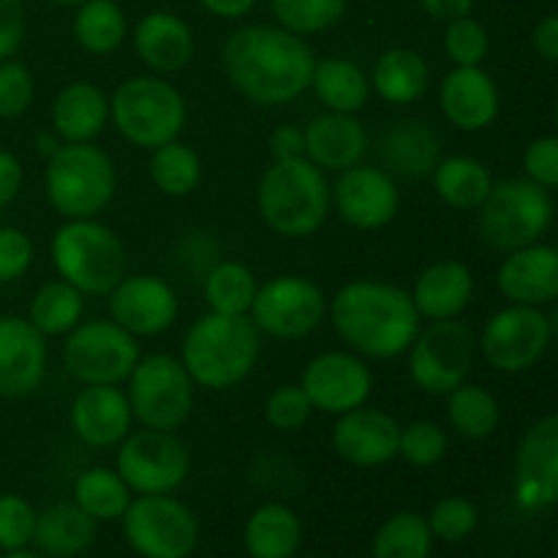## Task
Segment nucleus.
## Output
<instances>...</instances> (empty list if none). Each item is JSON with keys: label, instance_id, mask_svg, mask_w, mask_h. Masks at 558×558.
Wrapping results in <instances>:
<instances>
[{"label": "nucleus", "instance_id": "obj_34", "mask_svg": "<svg viewBox=\"0 0 558 558\" xmlns=\"http://www.w3.org/2000/svg\"><path fill=\"white\" fill-rule=\"evenodd\" d=\"M430 174H434V189L439 199L456 210H480V205L488 199L490 189H494L488 167L469 156L445 158L436 163Z\"/></svg>", "mask_w": 558, "mask_h": 558}, {"label": "nucleus", "instance_id": "obj_4", "mask_svg": "<svg viewBox=\"0 0 558 558\" xmlns=\"http://www.w3.org/2000/svg\"><path fill=\"white\" fill-rule=\"evenodd\" d=\"M256 207L262 221L281 238H311L330 216V183L305 156L272 161L256 189Z\"/></svg>", "mask_w": 558, "mask_h": 558}, {"label": "nucleus", "instance_id": "obj_14", "mask_svg": "<svg viewBox=\"0 0 558 558\" xmlns=\"http://www.w3.org/2000/svg\"><path fill=\"white\" fill-rule=\"evenodd\" d=\"M248 316L259 332L294 341L311 336L325 322L327 298L311 278L276 276L259 283Z\"/></svg>", "mask_w": 558, "mask_h": 558}, {"label": "nucleus", "instance_id": "obj_23", "mask_svg": "<svg viewBox=\"0 0 558 558\" xmlns=\"http://www.w3.org/2000/svg\"><path fill=\"white\" fill-rule=\"evenodd\" d=\"M439 107L461 131H483L499 114V87L480 65H456L441 80Z\"/></svg>", "mask_w": 558, "mask_h": 558}, {"label": "nucleus", "instance_id": "obj_8", "mask_svg": "<svg viewBox=\"0 0 558 558\" xmlns=\"http://www.w3.org/2000/svg\"><path fill=\"white\" fill-rule=\"evenodd\" d=\"M554 218V205L543 185L532 180L494 183L488 199L480 205V234L496 251L526 248L545 234Z\"/></svg>", "mask_w": 558, "mask_h": 558}, {"label": "nucleus", "instance_id": "obj_35", "mask_svg": "<svg viewBox=\"0 0 558 558\" xmlns=\"http://www.w3.org/2000/svg\"><path fill=\"white\" fill-rule=\"evenodd\" d=\"M85 294L76 287H71L69 281L58 278V281H49L33 294L31 300V325L36 327L41 336H69L76 325L82 322L85 314Z\"/></svg>", "mask_w": 558, "mask_h": 558}, {"label": "nucleus", "instance_id": "obj_20", "mask_svg": "<svg viewBox=\"0 0 558 558\" xmlns=\"http://www.w3.org/2000/svg\"><path fill=\"white\" fill-rule=\"evenodd\" d=\"M47 374V336L22 316H0V398H25Z\"/></svg>", "mask_w": 558, "mask_h": 558}, {"label": "nucleus", "instance_id": "obj_37", "mask_svg": "<svg viewBox=\"0 0 558 558\" xmlns=\"http://www.w3.org/2000/svg\"><path fill=\"white\" fill-rule=\"evenodd\" d=\"M74 505H80L93 521H120L131 505V488L118 469L93 466L76 477Z\"/></svg>", "mask_w": 558, "mask_h": 558}, {"label": "nucleus", "instance_id": "obj_39", "mask_svg": "<svg viewBox=\"0 0 558 558\" xmlns=\"http://www.w3.org/2000/svg\"><path fill=\"white\" fill-rule=\"evenodd\" d=\"M447 398H450V403H447V420H450L452 430L458 436H463V439H488L499 428V401L485 387L463 381Z\"/></svg>", "mask_w": 558, "mask_h": 558}, {"label": "nucleus", "instance_id": "obj_5", "mask_svg": "<svg viewBox=\"0 0 558 558\" xmlns=\"http://www.w3.org/2000/svg\"><path fill=\"white\" fill-rule=\"evenodd\" d=\"M49 254L58 276L82 294L101 298L129 276V254L123 240L96 218L65 221L54 232Z\"/></svg>", "mask_w": 558, "mask_h": 558}, {"label": "nucleus", "instance_id": "obj_2", "mask_svg": "<svg viewBox=\"0 0 558 558\" xmlns=\"http://www.w3.org/2000/svg\"><path fill=\"white\" fill-rule=\"evenodd\" d=\"M332 327L343 343L371 360H392L409 352L420 332L412 294L396 283L349 281L327 303Z\"/></svg>", "mask_w": 558, "mask_h": 558}, {"label": "nucleus", "instance_id": "obj_22", "mask_svg": "<svg viewBox=\"0 0 558 558\" xmlns=\"http://www.w3.org/2000/svg\"><path fill=\"white\" fill-rule=\"evenodd\" d=\"M134 412L118 385H85L71 401V428L85 445L114 447L131 434Z\"/></svg>", "mask_w": 558, "mask_h": 558}, {"label": "nucleus", "instance_id": "obj_1", "mask_svg": "<svg viewBox=\"0 0 558 558\" xmlns=\"http://www.w3.org/2000/svg\"><path fill=\"white\" fill-rule=\"evenodd\" d=\"M221 63L234 90L259 107H281L311 87L314 49L281 25H245L229 33Z\"/></svg>", "mask_w": 558, "mask_h": 558}, {"label": "nucleus", "instance_id": "obj_25", "mask_svg": "<svg viewBox=\"0 0 558 558\" xmlns=\"http://www.w3.org/2000/svg\"><path fill=\"white\" fill-rule=\"evenodd\" d=\"M305 158L322 172H343L363 161L368 150L365 125L354 114L325 112L305 125Z\"/></svg>", "mask_w": 558, "mask_h": 558}, {"label": "nucleus", "instance_id": "obj_46", "mask_svg": "<svg viewBox=\"0 0 558 558\" xmlns=\"http://www.w3.org/2000/svg\"><path fill=\"white\" fill-rule=\"evenodd\" d=\"M488 31L474 16H463L447 25L445 52L456 65H480L488 58Z\"/></svg>", "mask_w": 558, "mask_h": 558}, {"label": "nucleus", "instance_id": "obj_54", "mask_svg": "<svg viewBox=\"0 0 558 558\" xmlns=\"http://www.w3.org/2000/svg\"><path fill=\"white\" fill-rule=\"evenodd\" d=\"M532 44L539 58L558 63V14H550L537 22V27L532 33Z\"/></svg>", "mask_w": 558, "mask_h": 558}, {"label": "nucleus", "instance_id": "obj_45", "mask_svg": "<svg viewBox=\"0 0 558 558\" xmlns=\"http://www.w3.org/2000/svg\"><path fill=\"white\" fill-rule=\"evenodd\" d=\"M36 82L20 60H0V120H16L31 109Z\"/></svg>", "mask_w": 558, "mask_h": 558}, {"label": "nucleus", "instance_id": "obj_57", "mask_svg": "<svg viewBox=\"0 0 558 558\" xmlns=\"http://www.w3.org/2000/svg\"><path fill=\"white\" fill-rule=\"evenodd\" d=\"M63 145V142H60V136L54 134H38V140H36V147H38V153H44V156H52L54 150H58V147Z\"/></svg>", "mask_w": 558, "mask_h": 558}, {"label": "nucleus", "instance_id": "obj_24", "mask_svg": "<svg viewBox=\"0 0 558 558\" xmlns=\"http://www.w3.org/2000/svg\"><path fill=\"white\" fill-rule=\"evenodd\" d=\"M499 292L512 305H545L558 298V248L550 245H526L510 251L499 267Z\"/></svg>", "mask_w": 558, "mask_h": 558}, {"label": "nucleus", "instance_id": "obj_41", "mask_svg": "<svg viewBox=\"0 0 558 558\" xmlns=\"http://www.w3.org/2000/svg\"><path fill=\"white\" fill-rule=\"evenodd\" d=\"M434 534L428 518L417 512H396L379 526L374 537V558H430Z\"/></svg>", "mask_w": 558, "mask_h": 558}, {"label": "nucleus", "instance_id": "obj_33", "mask_svg": "<svg viewBox=\"0 0 558 558\" xmlns=\"http://www.w3.org/2000/svg\"><path fill=\"white\" fill-rule=\"evenodd\" d=\"M311 87L327 107V112L354 114L368 104L371 76L354 60L325 58L316 60Z\"/></svg>", "mask_w": 558, "mask_h": 558}, {"label": "nucleus", "instance_id": "obj_15", "mask_svg": "<svg viewBox=\"0 0 558 558\" xmlns=\"http://www.w3.org/2000/svg\"><path fill=\"white\" fill-rule=\"evenodd\" d=\"M477 343L490 368L521 374L537 365L548 349L550 322L534 305H510L490 316Z\"/></svg>", "mask_w": 558, "mask_h": 558}, {"label": "nucleus", "instance_id": "obj_51", "mask_svg": "<svg viewBox=\"0 0 558 558\" xmlns=\"http://www.w3.org/2000/svg\"><path fill=\"white\" fill-rule=\"evenodd\" d=\"M22 41H25V3L0 0V60L14 58Z\"/></svg>", "mask_w": 558, "mask_h": 558}, {"label": "nucleus", "instance_id": "obj_7", "mask_svg": "<svg viewBox=\"0 0 558 558\" xmlns=\"http://www.w3.org/2000/svg\"><path fill=\"white\" fill-rule=\"evenodd\" d=\"M189 109L174 85L161 76H131L109 98V120L125 142L145 150L174 142Z\"/></svg>", "mask_w": 558, "mask_h": 558}, {"label": "nucleus", "instance_id": "obj_40", "mask_svg": "<svg viewBox=\"0 0 558 558\" xmlns=\"http://www.w3.org/2000/svg\"><path fill=\"white\" fill-rule=\"evenodd\" d=\"M150 180L161 194L167 196H189L196 191L202 180V158L185 142L174 140L156 147L150 156Z\"/></svg>", "mask_w": 558, "mask_h": 558}, {"label": "nucleus", "instance_id": "obj_55", "mask_svg": "<svg viewBox=\"0 0 558 558\" xmlns=\"http://www.w3.org/2000/svg\"><path fill=\"white\" fill-rule=\"evenodd\" d=\"M423 3V11L428 16H434L436 22H456L463 20V16H472L474 0H420Z\"/></svg>", "mask_w": 558, "mask_h": 558}, {"label": "nucleus", "instance_id": "obj_6", "mask_svg": "<svg viewBox=\"0 0 558 558\" xmlns=\"http://www.w3.org/2000/svg\"><path fill=\"white\" fill-rule=\"evenodd\" d=\"M44 185L49 205L63 218H96L112 202L118 169L109 153L93 142H63L49 156Z\"/></svg>", "mask_w": 558, "mask_h": 558}, {"label": "nucleus", "instance_id": "obj_18", "mask_svg": "<svg viewBox=\"0 0 558 558\" xmlns=\"http://www.w3.org/2000/svg\"><path fill=\"white\" fill-rule=\"evenodd\" d=\"M109 298V316L134 338L161 336L174 325L180 300L174 289L158 276H125Z\"/></svg>", "mask_w": 558, "mask_h": 558}, {"label": "nucleus", "instance_id": "obj_31", "mask_svg": "<svg viewBox=\"0 0 558 558\" xmlns=\"http://www.w3.org/2000/svg\"><path fill=\"white\" fill-rule=\"evenodd\" d=\"M243 545L251 558H294L303 545V523L292 507L267 501L245 521Z\"/></svg>", "mask_w": 558, "mask_h": 558}, {"label": "nucleus", "instance_id": "obj_36", "mask_svg": "<svg viewBox=\"0 0 558 558\" xmlns=\"http://www.w3.org/2000/svg\"><path fill=\"white\" fill-rule=\"evenodd\" d=\"M129 33L125 11L114 0H85L74 16V38L85 52L112 54Z\"/></svg>", "mask_w": 558, "mask_h": 558}, {"label": "nucleus", "instance_id": "obj_47", "mask_svg": "<svg viewBox=\"0 0 558 558\" xmlns=\"http://www.w3.org/2000/svg\"><path fill=\"white\" fill-rule=\"evenodd\" d=\"M36 510L16 494L0 496V550H22L33 543Z\"/></svg>", "mask_w": 558, "mask_h": 558}, {"label": "nucleus", "instance_id": "obj_16", "mask_svg": "<svg viewBox=\"0 0 558 558\" xmlns=\"http://www.w3.org/2000/svg\"><path fill=\"white\" fill-rule=\"evenodd\" d=\"M300 387L308 396L314 412L341 414L365 407L374 390V376L363 357L349 352H322L305 365Z\"/></svg>", "mask_w": 558, "mask_h": 558}, {"label": "nucleus", "instance_id": "obj_53", "mask_svg": "<svg viewBox=\"0 0 558 558\" xmlns=\"http://www.w3.org/2000/svg\"><path fill=\"white\" fill-rule=\"evenodd\" d=\"M25 183V169L22 161L9 150H0V207L11 205L20 196Z\"/></svg>", "mask_w": 558, "mask_h": 558}, {"label": "nucleus", "instance_id": "obj_13", "mask_svg": "<svg viewBox=\"0 0 558 558\" xmlns=\"http://www.w3.org/2000/svg\"><path fill=\"white\" fill-rule=\"evenodd\" d=\"M118 474L131 494H172L189 480L191 452L174 430H136L120 441Z\"/></svg>", "mask_w": 558, "mask_h": 558}, {"label": "nucleus", "instance_id": "obj_29", "mask_svg": "<svg viewBox=\"0 0 558 558\" xmlns=\"http://www.w3.org/2000/svg\"><path fill=\"white\" fill-rule=\"evenodd\" d=\"M109 120V98L93 82H71L52 101V131L60 142H93Z\"/></svg>", "mask_w": 558, "mask_h": 558}, {"label": "nucleus", "instance_id": "obj_11", "mask_svg": "<svg viewBox=\"0 0 558 558\" xmlns=\"http://www.w3.org/2000/svg\"><path fill=\"white\" fill-rule=\"evenodd\" d=\"M120 521L125 543L142 558H191L199 545L196 515L172 494L131 499Z\"/></svg>", "mask_w": 558, "mask_h": 558}, {"label": "nucleus", "instance_id": "obj_43", "mask_svg": "<svg viewBox=\"0 0 558 558\" xmlns=\"http://www.w3.org/2000/svg\"><path fill=\"white\" fill-rule=\"evenodd\" d=\"M447 439L445 428L430 420H417V423H409L407 428H401V441H398V456L403 461H409L412 466H436L441 458L447 456Z\"/></svg>", "mask_w": 558, "mask_h": 558}, {"label": "nucleus", "instance_id": "obj_26", "mask_svg": "<svg viewBox=\"0 0 558 558\" xmlns=\"http://www.w3.org/2000/svg\"><path fill=\"white\" fill-rule=\"evenodd\" d=\"M134 49L145 65L158 74L183 71L194 58V33L183 16L172 11H150L134 27Z\"/></svg>", "mask_w": 558, "mask_h": 558}, {"label": "nucleus", "instance_id": "obj_10", "mask_svg": "<svg viewBox=\"0 0 558 558\" xmlns=\"http://www.w3.org/2000/svg\"><path fill=\"white\" fill-rule=\"evenodd\" d=\"M477 349L472 327L463 322H430L409 347V376L428 396H450L472 374Z\"/></svg>", "mask_w": 558, "mask_h": 558}, {"label": "nucleus", "instance_id": "obj_21", "mask_svg": "<svg viewBox=\"0 0 558 558\" xmlns=\"http://www.w3.org/2000/svg\"><path fill=\"white\" fill-rule=\"evenodd\" d=\"M401 425L381 409L360 407L341 414L332 428V447L347 463L360 469L385 466L398 458Z\"/></svg>", "mask_w": 558, "mask_h": 558}, {"label": "nucleus", "instance_id": "obj_49", "mask_svg": "<svg viewBox=\"0 0 558 558\" xmlns=\"http://www.w3.org/2000/svg\"><path fill=\"white\" fill-rule=\"evenodd\" d=\"M33 265V243L22 229L0 227V283L25 276Z\"/></svg>", "mask_w": 558, "mask_h": 558}, {"label": "nucleus", "instance_id": "obj_38", "mask_svg": "<svg viewBox=\"0 0 558 558\" xmlns=\"http://www.w3.org/2000/svg\"><path fill=\"white\" fill-rule=\"evenodd\" d=\"M256 276L251 267L243 262H218L205 278V303L213 314H227V316H248L251 303L256 298Z\"/></svg>", "mask_w": 558, "mask_h": 558}, {"label": "nucleus", "instance_id": "obj_50", "mask_svg": "<svg viewBox=\"0 0 558 558\" xmlns=\"http://www.w3.org/2000/svg\"><path fill=\"white\" fill-rule=\"evenodd\" d=\"M523 169L532 183L543 189H558V136L534 140L523 153Z\"/></svg>", "mask_w": 558, "mask_h": 558}, {"label": "nucleus", "instance_id": "obj_56", "mask_svg": "<svg viewBox=\"0 0 558 558\" xmlns=\"http://www.w3.org/2000/svg\"><path fill=\"white\" fill-rule=\"evenodd\" d=\"M199 5L221 20H238L256 5V0H199Z\"/></svg>", "mask_w": 558, "mask_h": 558}, {"label": "nucleus", "instance_id": "obj_52", "mask_svg": "<svg viewBox=\"0 0 558 558\" xmlns=\"http://www.w3.org/2000/svg\"><path fill=\"white\" fill-rule=\"evenodd\" d=\"M272 161H292L305 156V131L298 125H278L270 134Z\"/></svg>", "mask_w": 558, "mask_h": 558}, {"label": "nucleus", "instance_id": "obj_58", "mask_svg": "<svg viewBox=\"0 0 558 558\" xmlns=\"http://www.w3.org/2000/svg\"><path fill=\"white\" fill-rule=\"evenodd\" d=\"M3 558H41L38 554H31V550H9V554H3Z\"/></svg>", "mask_w": 558, "mask_h": 558}, {"label": "nucleus", "instance_id": "obj_30", "mask_svg": "<svg viewBox=\"0 0 558 558\" xmlns=\"http://www.w3.org/2000/svg\"><path fill=\"white\" fill-rule=\"evenodd\" d=\"M98 521L74 501H58L36 518L33 543L52 558H74L96 543Z\"/></svg>", "mask_w": 558, "mask_h": 558}, {"label": "nucleus", "instance_id": "obj_19", "mask_svg": "<svg viewBox=\"0 0 558 558\" xmlns=\"http://www.w3.org/2000/svg\"><path fill=\"white\" fill-rule=\"evenodd\" d=\"M515 496L529 510L558 505V414L534 423L515 458Z\"/></svg>", "mask_w": 558, "mask_h": 558}, {"label": "nucleus", "instance_id": "obj_44", "mask_svg": "<svg viewBox=\"0 0 558 558\" xmlns=\"http://www.w3.org/2000/svg\"><path fill=\"white\" fill-rule=\"evenodd\" d=\"M477 507L466 496H447V499L436 501L428 515L430 534L441 543H463L477 529Z\"/></svg>", "mask_w": 558, "mask_h": 558}, {"label": "nucleus", "instance_id": "obj_48", "mask_svg": "<svg viewBox=\"0 0 558 558\" xmlns=\"http://www.w3.org/2000/svg\"><path fill=\"white\" fill-rule=\"evenodd\" d=\"M314 414V407H311L308 396L300 385H283L278 387L276 392H270L265 403V417L267 423L276 430H283V434H292V430H300Z\"/></svg>", "mask_w": 558, "mask_h": 558}, {"label": "nucleus", "instance_id": "obj_3", "mask_svg": "<svg viewBox=\"0 0 558 558\" xmlns=\"http://www.w3.org/2000/svg\"><path fill=\"white\" fill-rule=\"evenodd\" d=\"M262 352V336L251 316L205 314L189 327L183 338L185 371L196 387L232 390L254 371Z\"/></svg>", "mask_w": 558, "mask_h": 558}, {"label": "nucleus", "instance_id": "obj_42", "mask_svg": "<svg viewBox=\"0 0 558 558\" xmlns=\"http://www.w3.org/2000/svg\"><path fill=\"white\" fill-rule=\"evenodd\" d=\"M349 0H270L278 25L298 36H314L336 27L347 14Z\"/></svg>", "mask_w": 558, "mask_h": 558}, {"label": "nucleus", "instance_id": "obj_32", "mask_svg": "<svg viewBox=\"0 0 558 558\" xmlns=\"http://www.w3.org/2000/svg\"><path fill=\"white\" fill-rule=\"evenodd\" d=\"M371 85L387 104L403 107L425 96L430 85V69L423 54L414 49H387L371 71Z\"/></svg>", "mask_w": 558, "mask_h": 558}, {"label": "nucleus", "instance_id": "obj_28", "mask_svg": "<svg viewBox=\"0 0 558 558\" xmlns=\"http://www.w3.org/2000/svg\"><path fill=\"white\" fill-rule=\"evenodd\" d=\"M439 153L441 140L436 129L417 118L392 120L379 140V158L387 172L401 178H428L439 163Z\"/></svg>", "mask_w": 558, "mask_h": 558}, {"label": "nucleus", "instance_id": "obj_9", "mask_svg": "<svg viewBox=\"0 0 558 558\" xmlns=\"http://www.w3.org/2000/svg\"><path fill=\"white\" fill-rule=\"evenodd\" d=\"M194 379L183 360L172 354L140 357L129 376V403L134 420L153 430H178L194 412Z\"/></svg>", "mask_w": 558, "mask_h": 558}, {"label": "nucleus", "instance_id": "obj_12", "mask_svg": "<svg viewBox=\"0 0 558 558\" xmlns=\"http://www.w3.org/2000/svg\"><path fill=\"white\" fill-rule=\"evenodd\" d=\"M140 363V343L112 319L80 322L63 343V365L80 385H123Z\"/></svg>", "mask_w": 558, "mask_h": 558}, {"label": "nucleus", "instance_id": "obj_60", "mask_svg": "<svg viewBox=\"0 0 558 558\" xmlns=\"http://www.w3.org/2000/svg\"><path fill=\"white\" fill-rule=\"evenodd\" d=\"M556 125H558V104H556Z\"/></svg>", "mask_w": 558, "mask_h": 558}, {"label": "nucleus", "instance_id": "obj_59", "mask_svg": "<svg viewBox=\"0 0 558 558\" xmlns=\"http://www.w3.org/2000/svg\"><path fill=\"white\" fill-rule=\"evenodd\" d=\"M52 3H60V5H82L85 0H52Z\"/></svg>", "mask_w": 558, "mask_h": 558}, {"label": "nucleus", "instance_id": "obj_17", "mask_svg": "<svg viewBox=\"0 0 558 558\" xmlns=\"http://www.w3.org/2000/svg\"><path fill=\"white\" fill-rule=\"evenodd\" d=\"M330 194L338 216L354 229L387 227L401 207V194L392 174L363 161L338 172Z\"/></svg>", "mask_w": 558, "mask_h": 558}, {"label": "nucleus", "instance_id": "obj_27", "mask_svg": "<svg viewBox=\"0 0 558 558\" xmlns=\"http://www.w3.org/2000/svg\"><path fill=\"white\" fill-rule=\"evenodd\" d=\"M474 294V278L463 262L441 259L425 267L412 289V303L420 319H458Z\"/></svg>", "mask_w": 558, "mask_h": 558}]
</instances>
